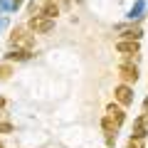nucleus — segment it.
I'll list each match as a JSON object with an SVG mask.
<instances>
[{
    "label": "nucleus",
    "instance_id": "f257e3e1",
    "mask_svg": "<svg viewBox=\"0 0 148 148\" xmlns=\"http://www.w3.org/2000/svg\"><path fill=\"white\" fill-rule=\"evenodd\" d=\"M10 45L15 49H27V52H32V49H35V32H32L30 27H15V30L10 32Z\"/></svg>",
    "mask_w": 148,
    "mask_h": 148
},
{
    "label": "nucleus",
    "instance_id": "1a4fd4ad",
    "mask_svg": "<svg viewBox=\"0 0 148 148\" xmlns=\"http://www.w3.org/2000/svg\"><path fill=\"white\" fill-rule=\"evenodd\" d=\"M146 123H148V116H138L133 121V136L136 138H146Z\"/></svg>",
    "mask_w": 148,
    "mask_h": 148
},
{
    "label": "nucleus",
    "instance_id": "f03ea898",
    "mask_svg": "<svg viewBox=\"0 0 148 148\" xmlns=\"http://www.w3.org/2000/svg\"><path fill=\"white\" fill-rule=\"evenodd\" d=\"M27 27H30L35 35H49V32L54 30V20H49V17H30V22H27Z\"/></svg>",
    "mask_w": 148,
    "mask_h": 148
},
{
    "label": "nucleus",
    "instance_id": "a211bd4d",
    "mask_svg": "<svg viewBox=\"0 0 148 148\" xmlns=\"http://www.w3.org/2000/svg\"><path fill=\"white\" fill-rule=\"evenodd\" d=\"M3 106H5V99H3V96H0V109H3Z\"/></svg>",
    "mask_w": 148,
    "mask_h": 148
},
{
    "label": "nucleus",
    "instance_id": "20e7f679",
    "mask_svg": "<svg viewBox=\"0 0 148 148\" xmlns=\"http://www.w3.org/2000/svg\"><path fill=\"white\" fill-rule=\"evenodd\" d=\"M114 99H116V104H121V106H131L133 104V89L128 84H119L116 89H114Z\"/></svg>",
    "mask_w": 148,
    "mask_h": 148
},
{
    "label": "nucleus",
    "instance_id": "2eb2a0df",
    "mask_svg": "<svg viewBox=\"0 0 148 148\" xmlns=\"http://www.w3.org/2000/svg\"><path fill=\"white\" fill-rule=\"evenodd\" d=\"M126 148H143V138L131 136V138H128V143H126Z\"/></svg>",
    "mask_w": 148,
    "mask_h": 148
},
{
    "label": "nucleus",
    "instance_id": "423d86ee",
    "mask_svg": "<svg viewBox=\"0 0 148 148\" xmlns=\"http://www.w3.org/2000/svg\"><path fill=\"white\" fill-rule=\"evenodd\" d=\"M116 30H121V32H123L121 40H133V42H138V40H141V35H143L141 25H133V27H123V25H119Z\"/></svg>",
    "mask_w": 148,
    "mask_h": 148
},
{
    "label": "nucleus",
    "instance_id": "39448f33",
    "mask_svg": "<svg viewBox=\"0 0 148 148\" xmlns=\"http://www.w3.org/2000/svg\"><path fill=\"white\" fill-rule=\"evenodd\" d=\"M116 49H119L121 54H126V57H133V59H136L138 52H141V45L133 42V40H119V42H116Z\"/></svg>",
    "mask_w": 148,
    "mask_h": 148
},
{
    "label": "nucleus",
    "instance_id": "9b49d317",
    "mask_svg": "<svg viewBox=\"0 0 148 148\" xmlns=\"http://www.w3.org/2000/svg\"><path fill=\"white\" fill-rule=\"evenodd\" d=\"M57 15H59V5H57V3H45V5H42V17L54 20Z\"/></svg>",
    "mask_w": 148,
    "mask_h": 148
},
{
    "label": "nucleus",
    "instance_id": "6e6552de",
    "mask_svg": "<svg viewBox=\"0 0 148 148\" xmlns=\"http://www.w3.org/2000/svg\"><path fill=\"white\" fill-rule=\"evenodd\" d=\"M101 128H104V133H106V136H116V131H119L121 126H119V123L114 121V119H111L109 114H106V116L101 119Z\"/></svg>",
    "mask_w": 148,
    "mask_h": 148
},
{
    "label": "nucleus",
    "instance_id": "f8f14e48",
    "mask_svg": "<svg viewBox=\"0 0 148 148\" xmlns=\"http://www.w3.org/2000/svg\"><path fill=\"white\" fill-rule=\"evenodd\" d=\"M143 8H146V3H143V0H136V5L131 8V12H128V17H131V20H136V17H141Z\"/></svg>",
    "mask_w": 148,
    "mask_h": 148
},
{
    "label": "nucleus",
    "instance_id": "aec40b11",
    "mask_svg": "<svg viewBox=\"0 0 148 148\" xmlns=\"http://www.w3.org/2000/svg\"><path fill=\"white\" fill-rule=\"evenodd\" d=\"M0 148H3V143H0Z\"/></svg>",
    "mask_w": 148,
    "mask_h": 148
},
{
    "label": "nucleus",
    "instance_id": "7ed1b4c3",
    "mask_svg": "<svg viewBox=\"0 0 148 148\" xmlns=\"http://www.w3.org/2000/svg\"><path fill=\"white\" fill-rule=\"evenodd\" d=\"M119 77L123 79V84H136L138 82V67L131 62H121L119 64Z\"/></svg>",
    "mask_w": 148,
    "mask_h": 148
},
{
    "label": "nucleus",
    "instance_id": "9d476101",
    "mask_svg": "<svg viewBox=\"0 0 148 148\" xmlns=\"http://www.w3.org/2000/svg\"><path fill=\"white\" fill-rule=\"evenodd\" d=\"M8 62H25V59H30V52L27 49H10V52L5 54Z\"/></svg>",
    "mask_w": 148,
    "mask_h": 148
},
{
    "label": "nucleus",
    "instance_id": "6ab92c4d",
    "mask_svg": "<svg viewBox=\"0 0 148 148\" xmlns=\"http://www.w3.org/2000/svg\"><path fill=\"white\" fill-rule=\"evenodd\" d=\"M45 3H57V0H45Z\"/></svg>",
    "mask_w": 148,
    "mask_h": 148
},
{
    "label": "nucleus",
    "instance_id": "ddd939ff",
    "mask_svg": "<svg viewBox=\"0 0 148 148\" xmlns=\"http://www.w3.org/2000/svg\"><path fill=\"white\" fill-rule=\"evenodd\" d=\"M27 12H30V17H40L42 15V8L37 5V3H30V5H27Z\"/></svg>",
    "mask_w": 148,
    "mask_h": 148
},
{
    "label": "nucleus",
    "instance_id": "f3484780",
    "mask_svg": "<svg viewBox=\"0 0 148 148\" xmlns=\"http://www.w3.org/2000/svg\"><path fill=\"white\" fill-rule=\"evenodd\" d=\"M143 116H148V99L143 101Z\"/></svg>",
    "mask_w": 148,
    "mask_h": 148
},
{
    "label": "nucleus",
    "instance_id": "4468645a",
    "mask_svg": "<svg viewBox=\"0 0 148 148\" xmlns=\"http://www.w3.org/2000/svg\"><path fill=\"white\" fill-rule=\"evenodd\" d=\"M10 74H12V67H10V64H0V82H5Z\"/></svg>",
    "mask_w": 148,
    "mask_h": 148
},
{
    "label": "nucleus",
    "instance_id": "dca6fc26",
    "mask_svg": "<svg viewBox=\"0 0 148 148\" xmlns=\"http://www.w3.org/2000/svg\"><path fill=\"white\" fill-rule=\"evenodd\" d=\"M0 133H12V123H8V121H0Z\"/></svg>",
    "mask_w": 148,
    "mask_h": 148
},
{
    "label": "nucleus",
    "instance_id": "0eeeda50",
    "mask_svg": "<svg viewBox=\"0 0 148 148\" xmlns=\"http://www.w3.org/2000/svg\"><path fill=\"white\" fill-rule=\"evenodd\" d=\"M106 114H109V116L114 119V121H116L119 126H121V123L126 121V111L121 109V104H109V106H106Z\"/></svg>",
    "mask_w": 148,
    "mask_h": 148
}]
</instances>
